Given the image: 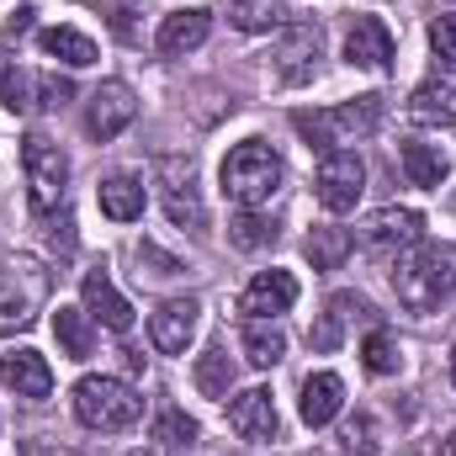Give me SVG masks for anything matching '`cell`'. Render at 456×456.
I'll list each match as a JSON object with an SVG mask.
<instances>
[{"label":"cell","instance_id":"9c48e42d","mask_svg":"<svg viewBox=\"0 0 456 456\" xmlns=\"http://www.w3.org/2000/svg\"><path fill=\"white\" fill-rule=\"evenodd\" d=\"M319 53H324V27H319V21H297V27H287V37H281V48H276V69H281V80H287V86L314 80Z\"/></svg>","mask_w":456,"mask_h":456},{"label":"cell","instance_id":"8d00e7d4","mask_svg":"<svg viewBox=\"0 0 456 456\" xmlns=\"http://www.w3.org/2000/svg\"><path fill=\"white\" fill-rule=\"evenodd\" d=\"M441 456H456V430L446 436V441H441Z\"/></svg>","mask_w":456,"mask_h":456},{"label":"cell","instance_id":"5b68a950","mask_svg":"<svg viewBox=\"0 0 456 456\" xmlns=\"http://www.w3.org/2000/svg\"><path fill=\"white\" fill-rule=\"evenodd\" d=\"M48 297V271L37 260H5L0 265V330H27L43 314Z\"/></svg>","mask_w":456,"mask_h":456},{"label":"cell","instance_id":"7c38bea8","mask_svg":"<svg viewBox=\"0 0 456 456\" xmlns=\"http://www.w3.org/2000/svg\"><path fill=\"white\" fill-rule=\"evenodd\" d=\"M197 297H170V303H159L154 308V319H149V340L154 350H165V355H181L191 335H197Z\"/></svg>","mask_w":456,"mask_h":456},{"label":"cell","instance_id":"d4e9b609","mask_svg":"<svg viewBox=\"0 0 456 456\" xmlns=\"http://www.w3.org/2000/svg\"><path fill=\"white\" fill-rule=\"evenodd\" d=\"M239 345H244V361L260 366V371H271V366L287 355V335H281L276 324H265V319H249L244 335H239Z\"/></svg>","mask_w":456,"mask_h":456},{"label":"cell","instance_id":"2e32d148","mask_svg":"<svg viewBox=\"0 0 456 456\" xmlns=\"http://www.w3.org/2000/svg\"><path fill=\"white\" fill-rule=\"evenodd\" d=\"M345 59L361 64V69H387L393 64V32L382 16H361L345 37Z\"/></svg>","mask_w":456,"mask_h":456},{"label":"cell","instance_id":"ba28073f","mask_svg":"<svg viewBox=\"0 0 456 456\" xmlns=\"http://www.w3.org/2000/svg\"><path fill=\"white\" fill-rule=\"evenodd\" d=\"M425 239V218L414 213V208H382V213H371L366 224H361V244L371 249V255H403V249H414Z\"/></svg>","mask_w":456,"mask_h":456},{"label":"cell","instance_id":"7a4b0ae2","mask_svg":"<svg viewBox=\"0 0 456 456\" xmlns=\"http://www.w3.org/2000/svg\"><path fill=\"white\" fill-rule=\"evenodd\" d=\"M281 181H287V165H281V154H276L271 143H260V138L239 143L224 159V197L239 202V208L271 202V197L281 191Z\"/></svg>","mask_w":456,"mask_h":456},{"label":"cell","instance_id":"1f68e13d","mask_svg":"<svg viewBox=\"0 0 456 456\" xmlns=\"http://www.w3.org/2000/svg\"><path fill=\"white\" fill-rule=\"evenodd\" d=\"M32 96H37V75H27V69H11V75L0 80V102H5L11 112H32V107H37Z\"/></svg>","mask_w":456,"mask_h":456},{"label":"cell","instance_id":"836d02e7","mask_svg":"<svg viewBox=\"0 0 456 456\" xmlns=\"http://www.w3.org/2000/svg\"><path fill=\"white\" fill-rule=\"evenodd\" d=\"M345 452H355V456H371V452H377V425H371L366 414L345 425Z\"/></svg>","mask_w":456,"mask_h":456},{"label":"cell","instance_id":"d590c367","mask_svg":"<svg viewBox=\"0 0 456 456\" xmlns=\"http://www.w3.org/2000/svg\"><path fill=\"white\" fill-rule=\"evenodd\" d=\"M32 16H37L32 5H21V11H11V21H5V43H16V37H27V32H32Z\"/></svg>","mask_w":456,"mask_h":456},{"label":"cell","instance_id":"f1b7e54d","mask_svg":"<svg viewBox=\"0 0 456 456\" xmlns=\"http://www.w3.org/2000/svg\"><path fill=\"white\" fill-rule=\"evenodd\" d=\"M197 387H202V398H228V387H233V361H228V350L197 355Z\"/></svg>","mask_w":456,"mask_h":456},{"label":"cell","instance_id":"4fadbf2b","mask_svg":"<svg viewBox=\"0 0 456 456\" xmlns=\"http://www.w3.org/2000/svg\"><path fill=\"white\" fill-rule=\"evenodd\" d=\"M80 303H86V314L96 319V324H107L117 335H127L133 330V303L122 297L112 287V276L96 265V271H86V281H80Z\"/></svg>","mask_w":456,"mask_h":456},{"label":"cell","instance_id":"d6a6232c","mask_svg":"<svg viewBox=\"0 0 456 456\" xmlns=\"http://www.w3.org/2000/svg\"><path fill=\"white\" fill-rule=\"evenodd\" d=\"M154 441H159V446H191V441H197V419H186L181 409H170V414H159Z\"/></svg>","mask_w":456,"mask_h":456},{"label":"cell","instance_id":"e575fe53","mask_svg":"<svg viewBox=\"0 0 456 456\" xmlns=\"http://www.w3.org/2000/svg\"><path fill=\"white\" fill-rule=\"evenodd\" d=\"M430 43H436V53H441V59H452V64H456V16H436Z\"/></svg>","mask_w":456,"mask_h":456},{"label":"cell","instance_id":"ffe728a7","mask_svg":"<svg viewBox=\"0 0 456 456\" xmlns=\"http://www.w3.org/2000/svg\"><path fill=\"white\" fill-rule=\"evenodd\" d=\"M208 32H213V16H208V11H170V16H165V27H159V53L181 59V53L202 48V43H208Z\"/></svg>","mask_w":456,"mask_h":456},{"label":"cell","instance_id":"f546056e","mask_svg":"<svg viewBox=\"0 0 456 456\" xmlns=\"http://www.w3.org/2000/svg\"><path fill=\"white\" fill-rule=\"evenodd\" d=\"M228 244H233V249H265V244H276V224L244 208V213L228 224Z\"/></svg>","mask_w":456,"mask_h":456},{"label":"cell","instance_id":"74e56055","mask_svg":"<svg viewBox=\"0 0 456 456\" xmlns=\"http://www.w3.org/2000/svg\"><path fill=\"white\" fill-rule=\"evenodd\" d=\"M452 382H456V350H452Z\"/></svg>","mask_w":456,"mask_h":456},{"label":"cell","instance_id":"52a82bcc","mask_svg":"<svg viewBox=\"0 0 456 456\" xmlns=\"http://www.w3.org/2000/svg\"><path fill=\"white\" fill-rule=\"evenodd\" d=\"M314 191H319V208L324 213H350L366 191V165L355 149H330L319 159V175H314Z\"/></svg>","mask_w":456,"mask_h":456},{"label":"cell","instance_id":"d6986e66","mask_svg":"<svg viewBox=\"0 0 456 456\" xmlns=\"http://www.w3.org/2000/svg\"><path fill=\"white\" fill-rule=\"evenodd\" d=\"M297 409H303V425H314V430L330 425L345 409V382L335 371H314V377L303 382V403H297Z\"/></svg>","mask_w":456,"mask_h":456},{"label":"cell","instance_id":"8fae6325","mask_svg":"<svg viewBox=\"0 0 456 456\" xmlns=\"http://www.w3.org/2000/svg\"><path fill=\"white\" fill-rule=\"evenodd\" d=\"M228 425H233V436L239 441H276V430H281V419H276V398L265 393V387H249V393H239L233 403H228Z\"/></svg>","mask_w":456,"mask_h":456},{"label":"cell","instance_id":"4316f807","mask_svg":"<svg viewBox=\"0 0 456 456\" xmlns=\"http://www.w3.org/2000/svg\"><path fill=\"white\" fill-rule=\"evenodd\" d=\"M350 228H314L308 239H303V255L314 260V271H340L345 255H350Z\"/></svg>","mask_w":456,"mask_h":456},{"label":"cell","instance_id":"4dcf8cb0","mask_svg":"<svg viewBox=\"0 0 456 456\" xmlns=\"http://www.w3.org/2000/svg\"><path fill=\"white\" fill-rule=\"evenodd\" d=\"M361 366H366L371 377H393V371H398V340H393L387 330H371V335L361 340Z\"/></svg>","mask_w":456,"mask_h":456},{"label":"cell","instance_id":"83f0119b","mask_svg":"<svg viewBox=\"0 0 456 456\" xmlns=\"http://www.w3.org/2000/svg\"><path fill=\"white\" fill-rule=\"evenodd\" d=\"M228 21L239 32H271L287 21V0H233L228 5Z\"/></svg>","mask_w":456,"mask_h":456},{"label":"cell","instance_id":"9a60e30c","mask_svg":"<svg viewBox=\"0 0 456 456\" xmlns=\"http://www.w3.org/2000/svg\"><path fill=\"white\" fill-rule=\"evenodd\" d=\"M0 382L16 393V398H48L53 393V371L37 350H5L0 355Z\"/></svg>","mask_w":456,"mask_h":456},{"label":"cell","instance_id":"6da1fadb","mask_svg":"<svg viewBox=\"0 0 456 456\" xmlns=\"http://www.w3.org/2000/svg\"><path fill=\"white\" fill-rule=\"evenodd\" d=\"M393 292L409 314H430L441 308L456 292V244H414L398 255V271H393Z\"/></svg>","mask_w":456,"mask_h":456},{"label":"cell","instance_id":"30bf717a","mask_svg":"<svg viewBox=\"0 0 456 456\" xmlns=\"http://www.w3.org/2000/svg\"><path fill=\"white\" fill-rule=\"evenodd\" d=\"M138 117V96L122 86V80H107L96 96H91V107H86V133L96 138V143H107V138H117L127 122Z\"/></svg>","mask_w":456,"mask_h":456},{"label":"cell","instance_id":"5bb4252c","mask_svg":"<svg viewBox=\"0 0 456 456\" xmlns=\"http://www.w3.org/2000/svg\"><path fill=\"white\" fill-rule=\"evenodd\" d=\"M297 303V276L292 271H260L249 287H244V297H239V308L249 314V319H276V314H287Z\"/></svg>","mask_w":456,"mask_h":456},{"label":"cell","instance_id":"603a6c76","mask_svg":"<svg viewBox=\"0 0 456 456\" xmlns=\"http://www.w3.org/2000/svg\"><path fill=\"white\" fill-rule=\"evenodd\" d=\"M53 335H59V350H64L69 361H86V355L96 350V330H91V314H86V308H64V303H59Z\"/></svg>","mask_w":456,"mask_h":456},{"label":"cell","instance_id":"277c9868","mask_svg":"<svg viewBox=\"0 0 456 456\" xmlns=\"http://www.w3.org/2000/svg\"><path fill=\"white\" fill-rule=\"evenodd\" d=\"M143 414V398L122 377H80L75 382V419L86 430H127Z\"/></svg>","mask_w":456,"mask_h":456},{"label":"cell","instance_id":"ac0fdd59","mask_svg":"<svg viewBox=\"0 0 456 456\" xmlns=\"http://www.w3.org/2000/svg\"><path fill=\"white\" fill-rule=\"evenodd\" d=\"M165 213H170V224L181 228H202V197H197V186H191V165H186V175H181V165L175 159H165Z\"/></svg>","mask_w":456,"mask_h":456},{"label":"cell","instance_id":"cb8c5ba5","mask_svg":"<svg viewBox=\"0 0 456 456\" xmlns=\"http://www.w3.org/2000/svg\"><path fill=\"white\" fill-rule=\"evenodd\" d=\"M350 314H371V308H366V297H355V292H340V297H330V314H324V319H319V324L308 330V345L330 355V350L340 345L345 319H350Z\"/></svg>","mask_w":456,"mask_h":456},{"label":"cell","instance_id":"8992f818","mask_svg":"<svg viewBox=\"0 0 456 456\" xmlns=\"http://www.w3.org/2000/svg\"><path fill=\"white\" fill-rule=\"evenodd\" d=\"M21 170H27V197H32L37 213H48V208L64 202V186H69V154H64L53 138L32 133V138L21 143Z\"/></svg>","mask_w":456,"mask_h":456},{"label":"cell","instance_id":"484cf974","mask_svg":"<svg viewBox=\"0 0 456 456\" xmlns=\"http://www.w3.org/2000/svg\"><path fill=\"white\" fill-rule=\"evenodd\" d=\"M403 175H409V186H441L446 181V170H452V159L436 149V143H403Z\"/></svg>","mask_w":456,"mask_h":456},{"label":"cell","instance_id":"3957f363","mask_svg":"<svg viewBox=\"0 0 456 456\" xmlns=\"http://www.w3.org/2000/svg\"><path fill=\"white\" fill-rule=\"evenodd\" d=\"M377 122H382V96H355V102L330 107V112H297L292 117V127H297V133L308 138V149H319V154L340 149V143L361 138V133H377Z\"/></svg>","mask_w":456,"mask_h":456},{"label":"cell","instance_id":"e0dca14e","mask_svg":"<svg viewBox=\"0 0 456 456\" xmlns=\"http://www.w3.org/2000/svg\"><path fill=\"white\" fill-rule=\"evenodd\" d=\"M409 117L425 122V127H452L456 122V75H436L414 91L409 102Z\"/></svg>","mask_w":456,"mask_h":456},{"label":"cell","instance_id":"44dd1931","mask_svg":"<svg viewBox=\"0 0 456 456\" xmlns=\"http://www.w3.org/2000/svg\"><path fill=\"white\" fill-rule=\"evenodd\" d=\"M96 202L112 224H133V218H143V181L138 175H112V181H102Z\"/></svg>","mask_w":456,"mask_h":456},{"label":"cell","instance_id":"7402d4cb","mask_svg":"<svg viewBox=\"0 0 456 456\" xmlns=\"http://www.w3.org/2000/svg\"><path fill=\"white\" fill-rule=\"evenodd\" d=\"M37 43H43V53H48V59L69 64V69H86V64H96V59H102V53H96V43H91L86 32H75V27H48Z\"/></svg>","mask_w":456,"mask_h":456}]
</instances>
